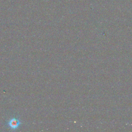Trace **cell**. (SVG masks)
I'll return each instance as SVG.
<instances>
[{"label":"cell","mask_w":132,"mask_h":132,"mask_svg":"<svg viewBox=\"0 0 132 132\" xmlns=\"http://www.w3.org/2000/svg\"><path fill=\"white\" fill-rule=\"evenodd\" d=\"M7 124L11 129H14L19 126V125L21 124V122L18 119L13 118L8 121Z\"/></svg>","instance_id":"cell-1"}]
</instances>
